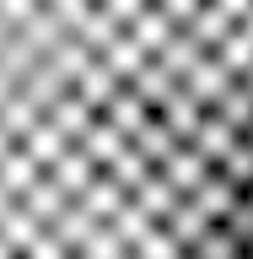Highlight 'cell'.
<instances>
[{
  "mask_svg": "<svg viewBox=\"0 0 253 259\" xmlns=\"http://www.w3.org/2000/svg\"><path fill=\"white\" fill-rule=\"evenodd\" d=\"M0 259H253V0H0Z\"/></svg>",
  "mask_w": 253,
  "mask_h": 259,
  "instance_id": "6da1fadb",
  "label": "cell"
}]
</instances>
